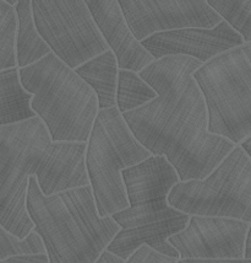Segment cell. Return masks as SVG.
Masks as SVG:
<instances>
[{"instance_id": "cell-1", "label": "cell", "mask_w": 251, "mask_h": 263, "mask_svg": "<svg viewBox=\"0 0 251 263\" xmlns=\"http://www.w3.org/2000/svg\"><path fill=\"white\" fill-rule=\"evenodd\" d=\"M197 59L172 55L157 59L139 75L158 96L123 117L141 145L164 156L180 182L203 180L237 145L208 132V112L193 74Z\"/></svg>"}, {"instance_id": "cell-2", "label": "cell", "mask_w": 251, "mask_h": 263, "mask_svg": "<svg viewBox=\"0 0 251 263\" xmlns=\"http://www.w3.org/2000/svg\"><path fill=\"white\" fill-rule=\"evenodd\" d=\"M87 143H53L37 116L0 127V225L20 240L32 233L27 211L30 178L45 196L89 186Z\"/></svg>"}, {"instance_id": "cell-3", "label": "cell", "mask_w": 251, "mask_h": 263, "mask_svg": "<svg viewBox=\"0 0 251 263\" xmlns=\"http://www.w3.org/2000/svg\"><path fill=\"white\" fill-rule=\"evenodd\" d=\"M123 180L130 206L112 215L121 230L107 251L127 259L141 246L180 259L169 237L187 227L190 215L169 205L168 196L180 182L164 156L152 155L139 165L125 168Z\"/></svg>"}, {"instance_id": "cell-4", "label": "cell", "mask_w": 251, "mask_h": 263, "mask_svg": "<svg viewBox=\"0 0 251 263\" xmlns=\"http://www.w3.org/2000/svg\"><path fill=\"white\" fill-rule=\"evenodd\" d=\"M27 211L50 263H95L121 230L112 217H99L91 184L47 197L32 176Z\"/></svg>"}, {"instance_id": "cell-5", "label": "cell", "mask_w": 251, "mask_h": 263, "mask_svg": "<svg viewBox=\"0 0 251 263\" xmlns=\"http://www.w3.org/2000/svg\"><path fill=\"white\" fill-rule=\"evenodd\" d=\"M31 107L48 129L53 143H87L99 112L98 98L74 69L50 53L18 69Z\"/></svg>"}, {"instance_id": "cell-6", "label": "cell", "mask_w": 251, "mask_h": 263, "mask_svg": "<svg viewBox=\"0 0 251 263\" xmlns=\"http://www.w3.org/2000/svg\"><path fill=\"white\" fill-rule=\"evenodd\" d=\"M151 156L117 107L100 109L86 149V170L100 218L112 217L130 206L123 171Z\"/></svg>"}, {"instance_id": "cell-7", "label": "cell", "mask_w": 251, "mask_h": 263, "mask_svg": "<svg viewBox=\"0 0 251 263\" xmlns=\"http://www.w3.org/2000/svg\"><path fill=\"white\" fill-rule=\"evenodd\" d=\"M205 98L208 132L240 145L251 137V43L212 58L193 74Z\"/></svg>"}, {"instance_id": "cell-8", "label": "cell", "mask_w": 251, "mask_h": 263, "mask_svg": "<svg viewBox=\"0 0 251 263\" xmlns=\"http://www.w3.org/2000/svg\"><path fill=\"white\" fill-rule=\"evenodd\" d=\"M168 203L190 217L229 218L251 224L250 156L237 145L206 178L175 184Z\"/></svg>"}, {"instance_id": "cell-9", "label": "cell", "mask_w": 251, "mask_h": 263, "mask_svg": "<svg viewBox=\"0 0 251 263\" xmlns=\"http://www.w3.org/2000/svg\"><path fill=\"white\" fill-rule=\"evenodd\" d=\"M32 11L53 54L74 70L109 49L85 0H32Z\"/></svg>"}, {"instance_id": "cell-10", "label": "cell", "mask_w": 251, "mask_h": 263, "mask_svg": "<svg viewBox=\"0 0 251 263\" xmlns=\"http://www.w3.org/2000/svg\"><path fill=\"white\" fill-rule=\"evenodd\" d=\"M137 41L183 29H213L223 21L207 0H119Z\"/></svg>"}, {"instance_id": "cell-11", "label": "cell", "mask_w": 251, "mask_h": 263, "mask_svg": "<svg viewBox=\"0 0 251 263\" xmlns=\"http://www.w3.org/2000/svg\"><path fill=\"white\" fill-rule=\"evenodd\" d=\"M250 224L229 218L190 217L183 231L169 237L180 259L244 258Z\"/></svg>"}, {"instance_id": "cell-12", "label": "cell", "mask_w": 251, "mask_h": 263, "mask_svg": "<svg viewBox=\"0 0 251 263\" xmlns=\"http://www.w3.org/2000/svg\"><path fill=\"white\" fill-rule=\"evenodd\" d=\"M243 37L223 20L213 29H183L152 34L141 42L152 57L186 55L205 64L222 53L244 45Z\"/></svg>"}, {"instance_id": "cell-13", "label": "cell", "mask_w": 251, "mask_h": 263, "mask_svg": "<svg viewBox=\"0 0 251 263\" xmlns=\"http://www.w3.org/2000/svg\"><path fill=\"white\" fill-rule=\"evenodd\" d=\"M86 4L109 49L117 57L119 69L140 73L156 61L131 32L119 0H87Z\"/></svg>"}, {"instance_id": "cell-14", "label": "cell", "mask_w": 251, "mask_h": 263, "mask_svg": "<svg viewBox=\"0 0 251 263\" xmlns=\"http://www.w3.org/2000/svg\"><path fill=\"white\" fill-rule=\"evenodd\" d=\"M75 73L96 92L99 111L117 107L119 65L112 49L80 65L75 69Z\"/></svg>"}, {"instance_id": "cell-15", "label": "cell", "mask_w": 251, "mask_h": 263, "mask_svg": "<svg viewBox=\"0 0 251 263\" xmlns=\"http://www.w3.org/2000/svg\"><path fill=\"white\" fill-rule=\"evenodd\" d=\"M33 95L24 89L18 68L0 71V127L37 117L31 107Z\"/></svg>"}, {"instance_id": "cell-16", "label": "cell", "mask_w": 251, "mask_h": 263, "mask_svg": "<svg viewBox=\"0 0 251 263\" xmlns=\"http://www.w3.org/2000/svg\"><path fill=\"white\" fill-rule=\"evenodd\" d=\"M17 15L16 58L17 68H26L52 53L34 24L32 0H20L15 6Z\"/></svg>"}, {"instance_id": "cell-17", "label": "cell", "mask_w": 251, "mask_h": 263, "mask_svg": "<svg viewBox=\"0 0 251 263\" xmlns=\"http://www.w3.org/2000/svg\"><path fill=\"white\" fill-rule=\"evenodd\" d=\"M158 93L150 84H147L139 73L119 69L117 108L121 115L142 107L153 101Z\"/></svg>"}, {"instance_id": "cell-18", "label": "cell", "mask_w": 251, "mask_h": 263, "mask_svg": "<svg viewBox=\"0 0 251 263\" xmlns=\"http://www.w3.org/2000/svg\"><path fill=\"white\" fill-rule=\"evenodd\" d=\"M17 15L14 6L0 0V71L16 68Z\"/></svg>"}, {"instance_id": "cell-19", "label": "cell", "mask_w": 251, "mask_h": 263, "mask_svg": "<svg viewBox=\"0 0 251 263\" xmlns=\"http://www.w3.org/2000/svg\"><path fill=\"white\" fill-rule=\"evenodd\" d=\"M208 5L243 37L251 43V0H207Z\"/></svg>"}, {"instance_id": "cell-20", "label": "cell", "mask_w": 251, "mask_h": 263, "mask_svg": "<svg viewBox=\"0 0 251 263\" xmlns=\"http://www.w3.org/2000/svg\"><path fill=\"white\" fill-rule=\"evenodd\" d=\"M46 253V247L39 235L32 231L26 239L20 240L0 225V261L23 255Z\"/></svg>"}, {"instance_id": "cell-21", "label": "cell", "mask_w": 251, "mask_h": 263, "mask_svg": "<svg viewBox=\"0 0 251 263\" xmlns=\"http://www.w3.org/2000/svg\"><path fill=\"white\" fill-rule=\"evenodd\" d=\"M179 259L151 249L150 246L143 245L137 249L133 255L129 257L125 263H178Z\"/></svg>"}, {"instance_id": "cell-22", "label": "cell", "mask_w": 251, "mask_h": 263, "mask_svg": "<svg viewBox=\"0 0 251 263\" xmlns=\"http://www.w3.org/2000/svg\"><path fill=\"white\" fill-rule=\"evenodd\" d=\"M0 263H50L47 253H38V255H23L15 256V257L8 258Z\"/></svg>"}, {"instance_id": "cell-23", "label": "cell", "mask_w": 251, "mask_h": 263, "mask_svg": "<svg viewBox=\"0 0 251 263\" xmlns=\"http://www.w3.org/2000/svg\"><path fill=\"white\" fill-rule=\"evenodd\" d=\"M178 263H251V259H179Z\"/></svg>"}, {"instance_id": "cell-24", "label": "cell", "mask_w": 251, "mask_h": 263, "mask_svg": "<svg viewBox=\"0 0 251 263\" xmlns=\"http://www.w3.org/2000/svg\"><path fill=\"white\" fill-rule=\"evenodd\" d=\"M95 263H125V259L120 258L119 256L114 255V253L106 251L99 256L98 259Z\"/></svg>"}, {"instance_id": "cell-25", "label": "cell", "mask_w": 251, "mask_h": 263, "mask_svg": "<svg viewBox=\"0 0 251 263\" xmlns=\"http://www.w3.org/2000/svg\"><path fill=\"white\" fill-rule=\"evenodd\" d=\"M244 258L251 259V224H250L249 231H247L246 242H245V253H244Z\"/></svg>"}, {"instance_id": "cell-26", "label": "cell", "mask_w": 251, "mask_h": 263, "mask_svg": "<svg viewBox=\"0 0 251 263\" xmlns=\"http://www.w3.org/2000/svg\"><path fill=\"white\" fill-rule=\"evenodd\" d=\"M241 145V148H243L244 150H245L246 152V154L250 156V159H251V137L250 138H247L246 140H244L243 143L240 144Z\"/></svg>"}]
</instances>
